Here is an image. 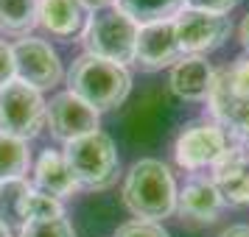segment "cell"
I'll use <instances>...</instances> for the list:
<instances>
[{
    "label": "cell",
    "instance_id": "20",
    "mask_svg": "<svg viewBox=\"0 0 249 237\" xmlns=\"http://www.w3.org/2000/svg\"><path fill=\"white\" fill-rule=\"evenodd\" d=\"M218 84L230 90L232 95H241V98H249V56L235 59L232 64L221 73H215Z\"/></svg>",
    "mask_w": 249,
    "mask_h": 237
},
{
    "label": "cell",
    "instance_id": "16",
    "mask_svg": "<svg viewBox=\"0 0 249 237\" xmlns=\"http://www.w3.org/2000/svg\"><path fill=\"white\" fill-rule=\"evenodd\" d=\"M115 9L124 12L132 23H165L185 9V0H115Z\"/></svg>",
    "mask_w": 249,
    "mask_h": 237
},
{
    "label": "cell",
    "instance_id": "5",
    "mask_svg": "<svg viewBox=\"0 0 249 237\" xmlns=\"http://www.w3.org/2000/svg\"><path fill=\"white\" fill-rule=\"evenodd\" d=\"M42 120H45V101L39 90L17 79L0 87V134L17 137L25 142L28 137H36Z\"/></svg>",
    "mask_w": 249,
    "mask_h": 237
},
{
    "label": "cell",
    "instance_id": "8",
    "mask_svg": "<svg viewBox=\"0 0 249 237\" xmlns=\"http://www.w3.org/2000/svg\"><path fill=\"white\" fill-rule=\"evenodd\" d=\"M12 56L17 81H23L34 90H48L62 79V62H59L56 50L42 39H34V36L20 39L12 47Z\"/></svg>",
    "mask_w": 249,
    "mask_h": 237
},
{
    "label": "cell",
    "instance_id": "4",
    "mask_svg": "<svg viewBox=\"0 0 249 237\" xmlns=\"http://www.w3.org/2000/svg\"><path fill=\"white\" fill-rule=\"evenodd\" d=\"M137 28L140 25L132 23L124 12H118L115 6H109V9L95 12L90 17L81 42H84L90 56L107 59V62H115V64L124 67L126 62H135Z\"/></svg>",
    "mask_w": 249,
    "mask_h": 237
},
{
    "label": "cell",
    "instance_id": "27",
    "mask_svg": "<svg viewBox=\"0 0 249 237\" xmlns=\"http://www.w3.org/2000/svg\"><path fill=\"white\" fill-rule=\"evenodd\" d=\"M238 36H241V45H244V50H247L249 56V14L241 20V28H238Z\"/></svg>",
    "mask_w": 249,
    "mask_h": 237
},
{
    "label": "cell",
    "instance_id": "17",
    "mask_svg": "<svg viewBox=\"0 0 249 237\" xmlns=\"http://www.w3.org/2000/svg\"><path fill=\"white\" fill-rule=\"evenodd\" d=\"M65 209H62V201L59 198H51L39 190H28L20 195L17 201V209H14V221L20 223H31V221H51V218H62Z\"/></svg>",
    "mask_w": 249,
    "mask_h": 237
},
{
    "label": "cell",
    "instance_id": "22",
    "mask_svg": "<svg viewBox=\"0 0 249 237\" xmlns=\"http://www.w3.org/2000/svg\"><path fill=\"white\" fill-rule=\"evenodd\" d=\"M115 237H171L162 223L154 221H129V223L118 226Z\"/></svg>",
    "mask_w": 249,
    "mask_h": 237
},
{
    "label": "cell",
    "instance_id": "13",
    "mask_svg": "<svg viewBox=\"0 0 249 237\" xmlns=\"http://www.w3.org/2000/svg\"><path fill=\"white\" fill-rule=\"evenodd\" d=\"M221 195L213 187V181L204 176H193L182 190H177V212L196 223H213L221 212Z\"/></svg>",
    "mask_w": 249,
    "mask_h": 237
},
{
    "label": "cell",
    "instance_id": "12",
    "mask_svg": "<svg viewBox=\"0 0 249 237\" xmlns=\"http://www.w3.org/2000/svg\"><path fill=\"white\" fill-rule=\"evenodd\" d=\"M168 84L182 101H207L215 84V70L204 56H182L171 70Z\"/></svg>",
    "mask_w": 249,
    "mask_h": 237
},
{
    "label": "cell",
    "instance_id": "23",
    "mask_svg": "<svg viewBox=\"0 0 249 237\" xmlns=\"http://www.w3.org/2000/svg\"><path fill=\"white\" fill-rule=\"evenodd\" d=\"M241 0H185V9L193 12H207V14H230Z\"/></svg>",
    "mask_w": 249,
    "mask_h": 237
},
{
    "label": "cell",
    "instance_id": "26",
    "mask_svg": "<svg viewBox=\"0 0 249 237\" xmlns=\"http://www.w3.org/2000/svg\"><path fill=\"white\" fill-rule=\"evenodd\" d=\"M218 237H249V223H235L230 226V229H224Z\"/></svg>",
    "mask_w": 249,
    "mask_h": 237
},
{
    "label": "cell",
    "instance_id": "9",
    "mask_svg": "<svg viewBox=\"0 0 249 237\" xmlns=\"http://www.w3.org/2000/svg\"><path fill=\"white\" fill-rule=\"evenodd\" d=\"M45 120L51 134L62 142H73L84 134L98 131V112L79 101L73 92H62L51 98V103L45 106Z\"/></svg>",
    "mask_w": 249,
    "mask_h": 237
},
{
    "label": "cell",
    "instance_id": "6",
    "mask_svg": "<svg viewBox=\"0 0 249 237\" xmlns=\"http://www.w3.org/2000/svg\"><path fill=\"white\" fill-rule=\"evenodd\" d=\"M174 34L182 56H204L218 50L232 34V20L224 14H207L182 9L174 17Z\"/></svg>",
    "mask_w": 249,
    "mask_h": 237
},
{
    "label": "cell",
    "instance_id": "1",
    "mask_svg": "<svg viewBox=\"0 0 249 237\" xmlns=\"http://www.w3.org/2000/svg\"><path fill=\"white\" fill-rule=\"evenodd\" d=\"M124 204L137 221H154L177 212V181L165 162L140 159L135 162L124 181Z\"/></svg>",
    "mask_w": 249,
    "mask_h": 237
},
{
    "label": "cell",
    "instance_id": "3",
    "mask_svg": "<svg viewBox=\"0 0 249 237\" xmlns=\"http://www.w3.org/2000/svg\"><path fill=\"white\" fill-rule=\"evenodd\" d=\"M65 162L79 187L87 190H107L118 181V151L109 134L92 131L68 142Z\"/></svg>",
    "mask_w": 249,
    "mask_h": 237
},
{
    "label": "cell",
    "instance_id": "10",
    "mask_svg": "<svg viewBox=\"0 0 249 237\" xmlns=\"http://www.w3.org/2000/svg\"><path fill=\"white\" fill-rule=\"evenodd\" d=\"M210 181L218 190L221 201L232 206L249 204V168L244 162V145L230 140L224 154L210 165Z\"/></svg>",
    "mask_w": 249,
    "mask_h": 237
},
{
    "label": "cell",
    "instance_id": "11",
    "mask_svg": "<svg viewBox=\"0 0 249 237\" xmlns=\"http://www.w3.org/2000/svg\"><path fill=\"white\" fill-rule=\"evenodd\" d=\"M182 59L177 34H174V20L165 23H148L137 28L135 42V62L143 70H162L168 64H177Z\"/></svg>",
    "mask_w": 249,
    "mask_h": 237
},
{
    "label": "cell",
    "instance_id": "15",
    "mask_svg": "<svg viewBox=\"0 0 249 237\" xmlns=\"http://www.w3.org/2000/svg\"><path fill=\"white\" fill-rule=\"evenodd\" d=\"M34 181L39 192H45L51 198H59V195H70V192H76V179H73V173H70L68 162L62 154L56 151H45L39 162H36V170H34Z\"/></svg>",
    "mask_w": 249,
    "mask_h": 237
},
{
    "label": "cell",
    "instance_id": "21",
    "mask_svg": "<svg viewBox=\"0 0 249 237\" xmlns=\"http://www.w3.org/2000/svg\"><path fill=\"white\" fill-rule=\"evenodd\" d=\"M20 237H76L73 226L65 218H51V221H31L23 223Z\"/></svg>",
    "mask_w": 249,
    "mask_h": 237
},
{
    "label": "cell",
    "instance_id": "2",
    "mask_svg": "<svg viewBox=\"0 0 249 237\" xmlns=\"http://www.w3.org/2000/svg\"><path fill=\"white\" fill-rule=\"evenodd\" d=\"M68 84L79 101L92 106L95 112H107L126 101V95L132 90V76L126 67L115 64V62L84 53L73 62L68 73Z\"/></svg>",
    "mask_w": 249,
    "mask_h": 237
},
{
    "label": "cell",
    "instance_id": "28",
    "mask_svg": "<svg viewBox=\"0 0 249 237\" xmlns=\"http://www.w3.org/2000/svg\"><path fill=\"white\" fill-rule=\"evenodd\" d=\"M0 237H12V232H9V226L3 223V221H0Z\"/></svg>",
    "mask_w": 249,
    "mask_h": 237
},
{
    "label": "cell",
    "instance_id": "18",
    "mask_svg": "<svg viewBox=\"0 0 249 237\" xmlns=\"http://www.w3.org/2000/svg\"><path fill=\"white\" fill-rule=\"evenodd\" d=\"M39 0H0V31L25 36L36 25Z\"/></svg>",
    "mask_w": 249,
    "mask_h": 237
},
{
    "label": "cell",
    "instance_id": "29",
    "mask_svg": "<svg viewBox=\"0 0 249 237\" xmlns=\"http://www.w3.org/2000/svg\"><path fill=\"white\" fill-rule=\"evenodd\" d=\"M241 145H244V162H247V168H249V140L247 142H241Z\"/></svg>",
    "mask_w": 249,
    "mask_h": 237
},
{
    "label": "cell",
    "instance_id": "24",
    "mask_svg": "<svg viewBox=\"0 0 249 237\" xmlns=\"http://www.w3.org/2000/svg\"><path fill=\"white\" fill-rule=\"evenodd\" d=\"M9 81H14V56L12 47L0 39V87H6Z\"/></svg>",
    "mask_w": 249,
    "mask_h": 237
},
{
    "label": "cell",
    "instance_id": "14",
    "mask_svg": "<svg viewBox=\"0 0 249 237\" xmlns=\"http://www.w3.org/2000/svg\"><path fill=\"white\" fill-rule=\"evenodd\" d=\"M36 23L56 36H70L84 25V6L81 0H39Z\"/></svg>",
    "mask_w": 249,
    "mask_h": 237
},
{
    "label": "cell",
    "instance_id": "25",
    "mask_svg": "<svg viewBox=\"0 0 249 237\" xmlns=\"http://www.w3.org/2000/svg\"><path fill=\"white\" fill-rule=\"evenodd\" d=\"M81 6H84V12L90 9V12L95 14V12H104V9L115 6V0H81Z\"/></svg>",
    "mask_w": 249,
    "mask_h": 237
},
{
    "label": "cell",
    "instance_id": "7",
    "mask_svg": "<svg viewBox=\"0 0 249 237\" xmlns=\"http://www.w3.org/2000/svg\"><path fill=\"white\" fill-rule=\"evenodd\" d=\"M230 145V134L213 120H202V123L188 126L174 145V159L177 165L185 170H196L210 168L215 159L224 154V148Z\"/></svg>",
    "mask_w": 249,
    "mask_h": 237
},
{
    "label": "cell",
    "instance_id": "19",
    "mask_svg": "<svg viewBox=\"0 0 249 237\" xmlns=\"http://www.w3.org/2000/svg\"><path fill=\"white\" fill-rule=\"evenodd\" d=\"M28 170V148L23 140L9 134H0V184L3 181L23 179Z\"/></svg>",
    "mask_w": 249,
    "mask_h": 237
}]
</instances>
